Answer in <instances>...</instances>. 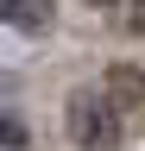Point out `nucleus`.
<instances>
[{
	"label": "nucleus",
	"mask_w": 145,
	"mask_h": 151,
	"mask_svg": "<svg viewBox=\"0 0 145 151\" xmlns=\"http://www.w3.org/2000/svg\"><path fill=\"white\" fill-rule=\"evenodd\" d=\"M69 139H76L82 151H114L126 139V113L107 101V88H82V94H69Z\"/></svg>",
	"instance_id": "obj_1"
},
{
	"label": "nucleus",
	"mask_w": 145,
	"mask_h": 151,
	"mask_svg": "<svg viewBox=\"0 0 145 151\" xmlns=\"http://www.w3.org/2000/svg\"><path fill=\"white\" fill-rule=\"evenodd\" d=\"M101 88H107V101H114L126 120H139L145 113V69H133V63H114L101 76Z\"/></svg>",
	"instance_id": "obj_2"
},
{
	"label": "nucleus",
	"mask_w": 145,
	"mask_h": 151,
	"mask_svg": "<svg viewBox=\"0 0 145 151\" xmlns=\"http://www.w3.org/2000/svg\"><path fill=\"white\" fill-rule=\"evenodd\" d=\"M88 6H114V0H88Z\"/></svg>",
	"instance_id": "obj_5"
},
{
	"label": "nucleus",
	"mask_w": 145,
	"mask_h": 151,
	"mask_svg": "<svg viewBox=\"0 0 145 151\" xmlns=\"http://www.w3.org/2000/svg\"><path fill=\"white\" fill-rule=\"evenodd\" d=\"M13 25H50V0H6Z\"/></svg>",
	"instance_id": "obj_3"
},
{
	"label": "nucleus",
	"mask_w": 145,
	"mask_h": 151,
	"mask_svg": "<svg viewBox=\"0 0 145 151\" xmlns=\"http://www.w3.org/2000/svg\"><path fill=\"white\" fill-rule=\"evenodd\" d=\"M120 25L133 38H145V0H120Z\"/></svg>",
	"instance_id": "obj_4"
}]
</instances>
